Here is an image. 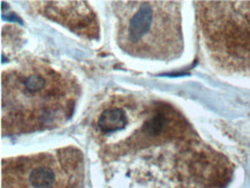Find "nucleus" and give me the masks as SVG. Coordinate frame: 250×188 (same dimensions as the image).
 Wrapping results in <instances>:
<instances>
[{"label":"nucleus","instance_id":"f257e3e1","mask_svg":"<svg viewBox=\"0 0 250 188\" xmlns=\"http://www.w3.org/2000/svg\"><path fill=\"white\" fill-rule=\"evenodd\" d=\"M2 87V109L7 111L2 124L18 130L52 126L68 117L73 107L72 85L46 67L19 68L4 79Z\"/></svg>","mask_w":250,"mask_h":188},{"label":"nucleus","instance_id":"f03ea898","mask_svg":"<svg viewBox=\"0 0 250 188\" xmlns=\"http://www.w3.org/2000/svg\"><path fill=\"white\" fill-rule=\"evenodd\" d=\"M118 40L127 52L146 58L172 59L182 52L178 2H124Z\"/></svg>","mask_w":250,"mask_h":188},{"label":"nucleus","instance_id":"7ed1b4c3","mask_svg":"<svg viewBox=\"0 0 250 188\" xmlns=\"http://www.w3.org/2000/svg\"><path fill=\"white\" fill-rule=\"evenodd\" d=\"M208 47L219 62L250 72V2H198Z\"/></svg>","mask_w":250,"mask_h":188},{"label":"nucleus","instance_id":"20e7f679","mask_svg":"<svg viewBox=\"0 0 250 188\" xmlns=\"http://www.w3.org/2000/svg\"><path fill=\"white\" fill-rule=\"evenodd\" d=\"M65 167L49 154L2 163V188H66Z\"/></svg>","mask_w":250,"mask_h":188},{"label":"nucleus","instance_id":"39448f33","mask_svg":"<svg viewBox=\"0 0 250 188\" xmlns=\"http://www.w3.org/2000/svg\"><path fill=\"white\" fill-rule=\"evenodd\" d=\"M127 125V118L124 110L118 109V107H112V109L105 110L101 114L98 120V127L103 133H114L118 130L125 128Z\"/></svg>","mask_w":250,"mask_h":188}]
</instances>
